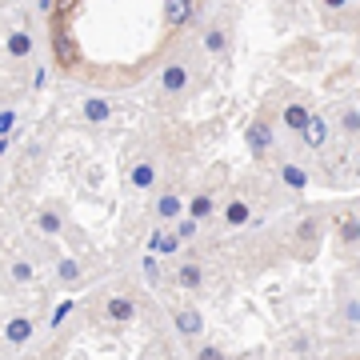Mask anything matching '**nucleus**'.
I'll return each instance as SVG.
<instances>
[{"mask_svg":"<svg viewBox=\"0 0 360 360\" xmlns=\"http://www.w3.org/2000/svg\"><path fill=\"white\" fill-rule=\"evenodd\" d=\"M196 84V60L193 56H172V60H165V68H160V92H168V96H184V92Z\"/></svg>","mask_w":360,"mask_h":360,"instance_id":"nucleus-1","label":"nucleus"},{"mask_svg":"<svg viewBox=\"0 0 360 360\" xmlns=\"http://www.w3.org/2000/svg\"><path fill=\"white\" fill-rule=\"evenodd\" d=\"M52 60H56V68H65V72H72L80 65V44L72 40L68 25H60V20H52Z\"/></svg>","mask_w":360,"mask_h":360,"instance_id":"nucleus-2","label":"nucleus"},{"mask_svg":"<svg viewBox=\"0 0 360 360\" xmlns=\"http://www.w3.org/2000/svg\"><path fill=\"white\" fill-rule=\"evenodd\" d=\"M245 141H248V153H252V156H264V153H269V144H272V116H269V112H260L257 120L248 124Z\"/></svg>","mask_w":360,"mask_h":360,"instance_id":"nucleus-3","label":"nucleus"},{"mask_svg":"<svg viewBox=\"0 0 360 360\" xmlns=\"http://www.w3.org/2000/svg\"><path fill=\"white\" fill-rule=\"evenodd\" d=\"M193 16H196V0H165V28L168 32L188 28Z\"/></svg>","mask_w":360,"mask_h":360,"instance_id":"nucleus-4","label":"nucleus"},{"mask_svg":"<svg viewBox=\"0 0 360 360\" xmlns=\"http://www.w3.org/2000/svg\"><path fill=\"white\" fill-rule=\"evenodd\" d=\"M172 324H176V333L184 336V340H196V336L205 333V316H200L193 304H180V309L172 312Z\"/></svg>","mask_w":360,"mask_h":360,"instance_id":"nucleus-5","label":"nucleus"},{"mask_svg":"<svg viewBox=\"0 0 360 360\" xmlns=\"http://www.w3.org/2000/svg\"><path fill=\"white\" fill-rule=\"evenodd\" d=\"M300 141H304V148L321 153L324 144H328V120H324L321 112H312V116H309V124L300 129Z\"/></svg>","mask_w":360,"mask_h":360,"instance_id":"nucleus-6","label":"nucleus"},{"mask_svg":"<svg viewBox=\"0 0 360 360\" xmlns=\"http://www.w3.org/2000/svg\"><path fill=\"white\" fill-rule=\"evenodd\" d=\"M316 236H321V220H300V229H296V257L309 260L316 252Z\"/></svg>","mask_w":360,"mask_h":360,"instance_id":"nucleus-7","label":"nucleus"},{"mask_svg":"<svg viewBox=\"0 0 360 360\" xmlns=\"http://www.w3.org/2000/svg\"><path fill=\"white\" fill-rule=\"evenodd\" d=\"M333 229H336V240H340V248H356V245H360V220L352 217V212H336Z\"/></svg>","mask_w":360,"mask_h":360,"instance_id":"nucleus-8","label":"nucleus"},{"mask_svg":"<svg viewBox=\"0 0 360 360\" xmlns=\"http://www.w3.org/2000/svg\"><path fill=\"white\" fill-rule=\"evenodd\" d=\"M200 44H205L208 56H224V52H229V25H208Z\"/></svg>","mask_w":360,"mask_h":360,"instance_id":"nucleus-9","label":"nucleus"},{"mask_svg":"<svg viewBox=\"0 0 360 360\" xmlns=\"http://www.w3.org/2000/svg\"><path fill=\"white\" fill-rule=\"evenodd\" d=\"M108 116H112V104L104 101V96H89V101L80 104V120L84 124H104Z\"/></svg>","mask_w":360,"mask_h":360,"instance_id":"nucleus-10","label":"nucleus"},{"mask_svg":"<svg viewBox=\"0 0 360 360\" xmlns=\"http://www.w3.org/2000/svg\"><path fill=\"white\" fill-rule=\"evenodd\" d=\"M104 316L116 321V324H129L132 316H136V304H132L129 296H108V300H104Z\"/></svg>","mask_w":360,"mask_h":360,"instance_id":"nucleus-11","label":"nucleus"},{"mask_svg":"<svg viewBox=\"0 0 360 360\" xmlns=\"http://www.w3.org/2000/svg\"><path fill=\"white\" fill-rule=\"evenodd\" d=\"M156 176H160V172H156V165L153 160H136V165H132V172H129V180H132V188H156Z\"/></svg>","mask_w":360,"mask_h":360,"instance_id":"nucleus-12","label":"nucleus"},{"mask_svg":"<svg viewBox=\"0 0 360 360\" xmlns=\"http://www.w3.org/2000/svg\"><path fill=\"white\" fill-rule=\"evenodd\" d=\"M4 340L8 345H28L32 340V321L28 316H13V321L4 324Z\"/></svg>","mask_w":360,"mask_h":360,"instance_id":"nucleus-13","label":"nucleus"},{"mask_svg":"<svg viewBox=\"0 0 360 360\" xmlns=\"http://www.w3.org/2000/svg\"><path fill=\"white\" fill-rule=\"evenodd\" d=\"M200 281H205V269H200L196 260H180L176 264V284L180 288H200Z\"/></svg>","mask_w":360,"mask_h":360,"instance_id":"nucleus-14","label":"nucleus"},{"mask_svg":"<svg viewBox=\"0 0 360 360\" xmlns=\"http://www.w3.org/2000/svg\"><path fill=\"white\" fill-rule=\"evenodd\" d=\"M180 208H184L180 193H160L156 196V220H180Z\"/></svg>","mask_w":360,"mask_h":360,"instance_id":"nucleus-15","label":"nucleus"},{"mask_svg":"<svg viewBox=\"0 0 360 360\" xmlns=\"http://www.w3.org/2000/svg\"><path fill=\"white\" fill-rule=\"evenodd\" d=\"M32 49H37V40H32L28 28H13V32H8V52H13V56L25 60V56H32Z\"/></svg>","mask_w":360,"mask_h":360,"instance_id":"nucleus-16","label":"nucleus"},{"mask_svg":"<svg viewBox=\"0 0 360 360\" xmlns=\"http://www.w3.org/2000/svg\"><path fill=\"white\" fill-rule=\"evenodd\" d=\"M309 116H312V108L309 104H284V129H292V132H300L304 124H309Z\"/></svg>","mask_w":360,"mask_h":360,"instance_id":"nucleus-17","label":"nucleus"},{"mask_svg":"<svg viewBox=\"0 0 360 360\" xmlns=\"http://www.w3.org/2000/svg\"><path fill=\"white\" fill-rule=\"evenodd\" d=\"M37 229L44 232V236H60V229H65V217H60L56 208H40V212H37Z\"/></svg>","mask_w":360,"mask_h":360,"instance_id":"nucleus-18","label":"nucleus"},{"mask_svg":"<svg viewBox=\"0 0 360 360\" xmlns=\"http://www.w3.org/2000/svg\"><path fill=\"white\" fill-rule=\"evenodd\" d=\"M248 217H252L248 200H229V205H224V224H229V229H240V224H248Z\"/></svg>","mask_w":360,"mask_h":360,"instance_id":"nucleus-19","label":"nucleus"},{"mask_svg":"<svg viewBox=\"0 0 360 360\" xmlns=\"http://www.w3.org/2000/svg\"><path fill=\"white\" fill-rule=\"evenodd\" d=\"M212 208H217L212 193H196L193 200H188V217H193V220H208V217H212Z\"/></svg>","mask_w":360,"mask_h":360,"instance_id":"nucleus-20","label":"nucleus"},{"mask_svg":"<svg viewBox=\"0 0 360 360\" xmlns=\"http://www.w3.org/2000/svg\"><path fill=\"white\" fill-rule=\"evenodd\" d=\"M281 180L288 184V188H296V193L309 188V172H304L300 165H281Z\"/></svg>","mask_w":360,"mask_h":360,"instance_id":"nucleus-21","label":"nucleus"},{"mask_svg":"<svg viewBox=\"0 0 360 360\" xmlns=\"http://www.w3.org/2000/svg\"><path fill=\"white\" fill-rule=\"evenodd\" d=\"M340 124H345L352 136H360V112L352 108V104H340Z\"/></svg>","mask_w":360,"mask_h":360,"instance_id":"nucleus-22","label":"nucleus"},{"mask_svg":"<svg viewBox=\"0 0 360 360\" xmlns=\"http://www.w3.org/2000/svg\"><path fill=\"white\" fill-rule=\"evenodd\" d=\"M80 0H56V13H52V20H60V25H68L72 16H77Z\"/></svg>","mask_w":360,"mask_h":360,"instance_id":"nucleus-23","label":"nucleus"},{"mask_svg":"<svg viewBox=\"0 0 360 360\" xmlns=\"http://www.w3.org/2000/svg\"><path fill=\"white\" fill-rule=\"evenodd\" d=\"M56 276H60L65 284H77V281H80V264L65 257V260H60V269H56Z\"/></svg>","mask_w":360,"mask_h":360,"instance_id":"nucleus-24","label":"nucleus"},{"mask_svg":"<svg viewBox=\"0 0 360 360\" xmlns=\"http://www.w3.org/2000/svg\"><path fill=\"white\" fill-rule=\"evenodd\" d=\"M196 229H200V220L184 217V220H180V224H176V236H180V240H193V236H196Z\"/></svg>","mask_w":360,"mask_h":360,"instance_id":"nucleus-25","label":"nucleus"},{"mask_svg":"<svg viewBox=\"0 0 360 360\" xmlns=\"http://www.w3.org/2000/svg\"><path fill=\"white\" fill-rule=\"evenodd\" d=\"M16 132V108H4L0 112V136H13Z\"/></svg>","mask_w":360,"mask_h":360,"instance_id":"nucleus-26","label":"nucleus"},{"mask_svg":"<svg viewBox=\"0 0 360 360\" xmlns=\"http://www.w3.org/2000/svg\"><path fill=\"white\" fill-rule=\"evenodd\" d=\"M13 281H20V284L32 281V264L28 260H13Z\"/></svg>","mask_w":360,"mask_h":360,"instance_id":"nucleus-27","label":"nucleus"},{"mask_svg":"<svg viewBox=\"0 0 360 360\" xmlns=\"http://www.w3.org/2000/svg\"><path fill=\"white\" fill-rule=\"evenodd\" d=\"M196 360H229V356H224L217 345H200L196 348Z\"/></svg>","mask_w":360,"mask_h":360,"instance_id":"nucleus-28","label":"nucleus"},{"mask_svg":"<svg viewBox=\"0 0 360 360\" xmlns=\"http://www.w3.org/2000/svg\"><path fill=\"white\" fill-rule=\"evenodd\" d=\"M144 281L148 284L160 281V264H156V257H144Z\"/></svg>","mask_w":360,"mask_h":360,"instance_id":"nucleus-29","label":"nucleus"},{"mask_svg":"<svg viewBox=\"0 0 360 360\" xmlns=\"http://www.w3.org/2000/svg\"><path fill=\"white\" fill-rule=\"evenodd\" d=\"M68 312H72V300H65V304H60V309H56V312H52V328H56V324H60V321H65V316H68Z\"/></svg>","mask_w":360,"mask_h":360,"instance_id":"nucleus-30","label":"nucleus"},{"mask_svg":"<svg viewBox=\"0 0 360 360\" xmlns=\"http://www.w3.org/2000/svg\"><path fill=\"white\" fill-rule=\"evenodd\" d=\"M44 80H49V68H37V77H32V89H44Z\"/></svg>","mask_w":360,"mask_h":360,"instance_id":"nucleus-31","label":"nucleus"},{"mask_svg":"<svg viewBox=\"0 0 360 360\" xmlns=\"http://www.w3.org/2000/svg\"><path fill=\"white\" fill-rule=\"evenodd\" d=\"M324 8H328V13H336V8H348V0H321Z\"/></svg>","mask_w":360,"mask_h":360,"instance_id":"nucleus-32","label":"nucleus"},{"mask_svg":"<svg viewBox=\"0 0 360 360\" xmlns=\"http://www.w3.org/2000/svg\"><path fill=\"white\" fill-rule=\"evenodd\" d=\"M37 8H40V13H44V16H52V13H56V0H40Z\"/></svg>","mask_w":360,"mask_h":360,"instance_id":"nucleus-33","label":"nucleus"},{"mask_svg":"<svg viewBox=\"0 0 360 360\" xmlns=\"http://www.w3.org/2000/svg\"><path fill=\"white\" fill-rule=\"evenodd\" d=\"M144 360H160V356H144Z\"/></svg>","mask_w":360,"mask_h":360,"instance_id":"nucleus-34","label":"nucleus"}]
</instances>
